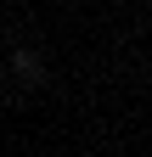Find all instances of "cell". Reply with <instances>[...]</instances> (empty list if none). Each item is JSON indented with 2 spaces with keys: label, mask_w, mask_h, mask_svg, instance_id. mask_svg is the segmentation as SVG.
<instances>
[{
  "label": "cell",
  "mask_w": 152,
  "mask_h": 157,
  "mask_svg": "<svg viewBox=\"0 0 152 157\" xmlns=\"http://www.w3.org/2000/svg\"><path fill=\"white\" fill-rule=\"evenodd\" d=\"M11 67H17V78H23V84H45V62H40L34 51H17Z\"/></svg>",
  "instance_id": "cell-1"
}]
</instances>
